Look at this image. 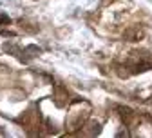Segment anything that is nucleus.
Wrapping results in <instances>:
<instances>
[{"label": "nucleus", "mask_w": 152, "mask_h": 138, "mask_svg": "<svg viewBox=\"0 0 152 138\" xmlns=\"http://www.w3.org/2000/svg\"><path fill=\"white\" fill-rule=\"evenodd\" d=\"M0 22H9V18L4 16V15H0Z\"/></svg>", "instance_id": "1"}]
</instances>
